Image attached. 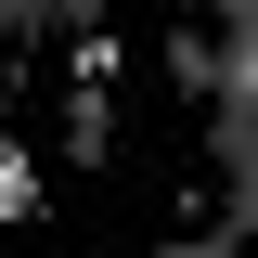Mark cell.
<instances>
[{"label": "cell", "mask_w": 258, "mask_h": 258, "mask_svg": "<svg viewBox=\"0 0 258 258\" xmlns=\"http://www.w3.org/2000/svg\"><path fill=\"white\" fill-rule=\"evenodd\" d=\"M0 220H39V155L26 142H0Z\"/></svg>", "instance_id": "cell-1"}]
</instances>
